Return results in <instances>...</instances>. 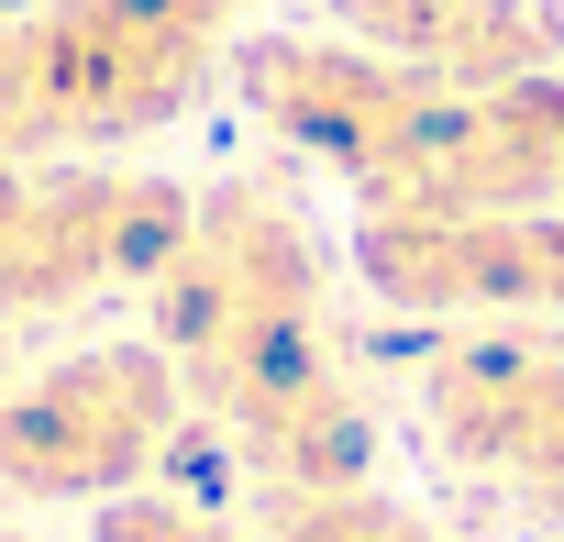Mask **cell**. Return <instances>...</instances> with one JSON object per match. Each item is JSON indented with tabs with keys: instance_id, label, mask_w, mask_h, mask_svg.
<instances>
[{
	"instance_id": "1",
	"label": "cell",
	"mask_w": 564,
	"mask_h": 542,
	"mask_svg": "<svg viewBox=\"0 0 564 542\" xmlns=\"http://www.w3.org/2000/svg\"><path fill=\"white\" fill-rule=\"evenodd\" d=\"M322 289H333V243H322L311 199L276 166H254V177L199 188L188 243L155 278V344L177 355L188 399H210L276 355L322 344Z\"/></svg>"
},
{
	"instance_id": "2",
	"label": "cell",
	"mask_w": 564,
	"mask_h": 542,
	"mask_svg": "<svg viewBox=\"0 0 564 542\" xmlns=\"http://www.w3.org/2000/svg\"><path fill=\"white\" fill-rule=\"evenodd\" d=\"M199 188L144 166H45L0 155V322H45L100 289H155L188 243Z\"/></svg>"
},
{
	"instance_id": "3",
	"label": "cell",
	"mask_w": 564,
	"mask_h": 542,
	"mask_svg": "<svg viewBox=\"0 0 564 542\" xmlns=\"http://www.w3.org/2000/svg\"><path fill=\"white\" fill-rule=\"evenodd\" d=\"M188 432V377L166 344H78L0 399L12 498H133Z\"/></svg>"
},
{
	"instance_id": "4",
	"label": "cell",
	"mask_w": 564,
	"mask_h": 542,
	"mask_svg": "<svg viewBox=\"0 0 564 542\" xmlns=\"http://www.w3.org/2000/svg\"><path fill=\"white\" fill-rule=\"evenodd\" d=\"M232 89H243V111L289 144V155L333 166L355 199L388 188L399 144L432 111V78L399 67V56H377V45H355V34H254L232 56Z\"/></svg>"
},
{
	"instance_id": "5",
	"label": "cell",
	"mask_w": 564,
	"mask_h": 542,
	"mask_svg": "<svg viewBox=\"0 0 564 542\" xmlns=\"http://www.w3.org/2000/svg\"><path fill=\"white\" fill-rule=\"evenodd\" d=\"M355 278L388 311H564V210H366Z\"/></svg>"
},
{
	"instance_id": "6",
	"label": "cell",
	"mask_w": 564,
	"mask_h": 542,
	"mask_svg": "<svg viewBox=\"0 0 564 542\" xmlns=\"http://www.w3.org/2000/svg\"><path fill=\"white\" fill-rule=\"evenodd\" d=\"M564 199V78L432 89L366 210H553Z\"/></svg>"
},
{
	"instance_id": "7",
	"label": "cell",
	"mask_w": 564,
	"mask_h": 542,
	"mask_svg": "<svg viewBox=\"0 0 564 542\" xmlns=\"http://www.w3.org/2000/svg\"><path fill=\"white\" fill-rule=\"evenodd\" d=\"M421 421L465 476L564 520V344H531V333L443 344L421 377Z\"/></svg>"
},
{
	"instance_id": "8",
	"label": "cell",
	"mask_w": 564,
	"mask_h": 542,
	"mask_svg": "<svg viewBox=\"0 0 564 542\" xmlns=\"http://www.w3.org/2000/svg\"><path fill=\"white\" fill-rule=\"evenodd\" d=\"M221 421V443L243 454V476H265V498H344L377 476V410L366 388L333 366V344H300L232 388L199 399Z\"/></svg>"
},
{
	"instance_id": "9",
	"label": "cell",
	"mask_w": 564,
	"mask_h": 542,
	"mask_svg": "<svg viewBox=\"0 0 564 542\" xmlns=\"http://www.w3.org/2000/svg\"><path fill=\"white\" fill-rule=\"evenodd\" d=\"M344 34L421 67L432 89H509L564 67V12L553 0H333Z\"/></svg>"
},
{
	"instance_id": "10",
	"label": "cell",
	"mask_w": 564,
	"mask_h": 542,
	"mask_svg": "<svg viewBox=\"0 0 564 542\" xmlns=\"http://www.w3.org/2000/svg\"><path fill=\"white\" fill-rule=\"evenodd\" d=\"M265 542H432L399 498L377 487H344V498H276V531Z\"/></svg>"
},
{
	"instance_id": "11",
	"label": "cell",
	"mask_w": 564,
	"mask_h": 542,
	"mask_svg": "<svg viewBox=\"0 0 564 542\" xmlns=\"http://www.w3.org/2000/svg\"><path fill=\"white\" fill-rule=\"evenodd\" d=\"M89 542H243L210 498H177V487H133V498H100V531Z\"/></svg>"
},
{
	"instance_id": "12",
	"label": "cell",
	"mask_w": 564,
	"mask_h": 542,
	"mask_svg": "<svg viewBox=\"0 0 564 542\" xmlns=\"http://www.w3.org/2000/svg\"><path fill=\"white\" fill-rule=\"evenodd\" d=\"M0 542H23V531H0Z\"/></svg>"
}]
</instances>
